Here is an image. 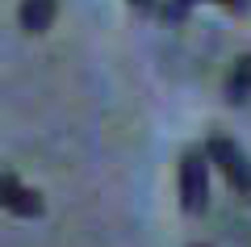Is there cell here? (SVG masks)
<instances>
[{"instance_id":"cell-6","label":"cell","mask_w":251,"mask_h":247,"mask_svg":"<svg viewBox=\"0 0 251 247\" xmlns=\"http://www.w3.org/2000/svg\"><path fill=\"white\" fill-rule=\"evenodd\" d=\"M193 4H197V0H168V4H163V17L168 21H188V13H193Z\"/></svg>"},{"instance_id":"cell-9","label":"cell","mask_w":251,"mask_h":247,"mask_svg":"<svg viewBox=\"0 0 251 247\" xmlns=\"http://www.w3.org/2000/svg\"><path fill=\"white\" fill-rule=\"evenodd\" d=\"M193 247H205V243H193Z\"/></svg>"},{"instance_id":"cell-8","label":"cell","mask_w":251,"mask_h":247,"mask_svg":"<svg viewBox=\"0 0 251 247\" xmlns=\"http://www.w3.org/2000/svg\"><path fill=\"white\" fill-rule=\"evenodd\" d=\"M218 4H222L226 13H243V9H247V0H218Z\"/></svg>"},{"instance_id":"cell-3","label":"cell","mask_w":251,"mask_h":247,"mask_svg":"<svg viewBox=\"0 0 251 247\" xmlns=\"http://www.w3.org/2000/svg\"><path fill=\"white\" fill-rule=\"evenodd\" d=\"M0 210L17 214V218H38L42 214V197L29 185H21L13 172H0Z\"/></svg>"},{"instance_id":"cell-5","label":"cell","mask_w":251,"mask_h":247,"mask_svg":"<svg viewBox=\"0 0 251 247\" xmlns=\"http://www.w3.org/2000/svg\"><path fill=\"white\" fill-rule=\"evenodd\" d=\"M226 101L230 105H247L251 101V55H239L226 76Z\"/></svg>"},{"instance_id":"cell-1","label":"cell","mask_w":251,"mask_h":247,"mask_svg":"<svg viewBox=\"0 0 251 247\" xmlns=\"http://www.w3.org/2000/svg\"><path fill=\"white\" fill-rule=\"evenodd\" d=\"M205 159L226 176V185L234 189V197H247L251 201V159L230 134H209L205 142Z\"/></svg>"},{"instance_id":"cell-7","label":"cell","mask_w":251,"mask_h":247,"mask_svg":"<svg viewBox=\"0 0 251 247\" xmlns=\"http://www.w3.org/2000/svg\"><path fill=\"white\" fill-rule=\"evenodd\" d=\"M130 4H134L138 13H155V9H159V0H130Z\"/></svg>"},{"instance_id":"cell-2","label":"cell","mask_w":251,"mask_h":247,"mask_svg":"<svg viewBox=\"0 0 251 247\" xmlns=\"http://www.w3.org/2000/svg\"><path fill=\"white\" fill-rule=\"evenodd\" d=\"M205 201H209V159L205 151L188 147L180 155V205L188 214H201Z\"/></svg>"},{"instance_id":"cell-4","label":"cell","mask_w":251,"mask_h":247,"mask_svg":"<svg viewBox=\"0 0 251 247\" xmlns=\"http://www.w3.org/2000/svg\"><path fill=\"white\" fill-rule=\"evenodd\" d=\"M54 13H59V0H21L17 4V21L25 34H46L54 26Z\"/></svg>"}]
</instances>
